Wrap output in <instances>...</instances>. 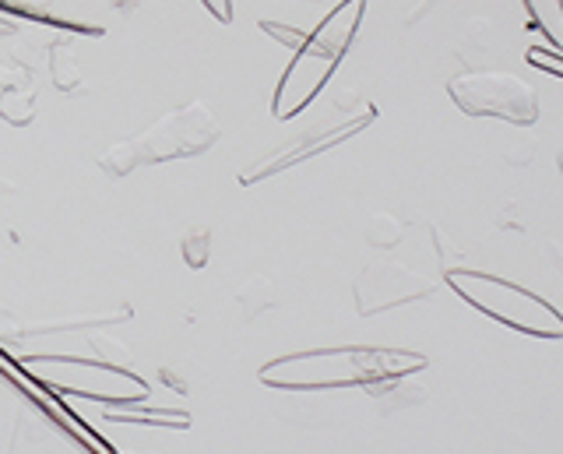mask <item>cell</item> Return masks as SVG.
Instances as JSON below:
<instances>
[{
    "label": "cell",
    "mask_w": 563,
    "mask_h": 454,
    "mask_svg": "<svg viewBox=\"0 0 563 454\" xmlns=\"http://www.w3.org/2000/svg\"><path fill=\"white\" fill-rule=\"evenodd\" d=\"M201 4L216 14L219 22H225V25L233 22V0H201Z\"/></svg>",
    "instance_id": "17"
},
{
    "label": "cell",
    "mask_w": 563,
    "mask_h": 454,
    "mask_svg": "<svg viewBox=\"0 0 563 454\" xmlns=\"http://www.w3.org/2000/svg\"><path fill=\"white\" fill-rule=\"evenodd\" d=\"M405 236L401 230V222L395 215H387V212H374L366 219V243L369 247H377V251H391L398 247Z\"/></svg>",
    "instance_id": "11"
},
{
    "label": "cell",
    "mask_w": 563,
    "mask_h": 454,
    "mask_svg": "<svg viewBox=\"0 0 563 454\" xmlns=\"http://www.w3.org/2000/svg\"><path fill=\"white\" fill-rule=\"evenodd\" d=\"M236 300L243 307V321H254L257 313L264 310H272L278 303V286H275V278L268 275H254L251 283H243V289L236 292Z\"/></svg>",
    "instance_id": "10"
},
{
    "label": "cell",
    "mask_w": 563,
    "mask_h": 454,
    "mask_svg": "<svg viewBox=\"0 0 563 454\" xmlns=\"http://www.w3.org/2000/svg\"><path fill=\"white\" fill-rule=\"evenodd\" d=\"M433 289L437 286L427 275L405 268L398 261H374V265H366L360 272L356 286H352V296H356V310L363 318H369V313H384L391 307L427 300Z\"/></svg>",
    "instance_id": "7"
},
{
    "label": "cell",
    "mask_w": 563,
    "mask_h": 454,
    "mask_svg": "<svg viewBox=\"0 0 563 454\" xmlns=\"http://www.w3.org/2000/svg\"><path fill=\"white\" fill-rule=\"evenodd\" d=\"M427 370V356L405 353V348H374V345H342L313 348L272 359L261 370L268 388L282 391H334V388H369V384L412 377Z\"/></svg>",
    "instance_id": "1"
},
{
    "label": "cell",
    "mask_w": 563,
    "mask_h": 454,
    "mask_svg": "<svg viewBox=\"0 0 563 454\" xmlns=\"http://www.w3.org/2000/svg\"><path fill=\"white\" fill-rule=\"evenodd\" d=\"M106 423H137V427H173V430H187L190 416L180 409H106L102 412Z\"/></svg>",
    "instance_id": "8"
},
{
    "label": "cell",
    "mask_w": 563,
    "mask_h": 454,
    "mask_svg": "<svg viewBox=\"0 0 563 454\" xmlns=\"http://www.w3.org/2000/svg\"><path fill=\"white\" fill-rule=\"evenodd\" d=\"M92 342V348L102 356V363L106 366H117V370H131V363H134V356L123 348L117 339H106V335H96V339H88Z\"/></svg>",
    "instance_id": "13"
},
{
    "label": "cell",
    "mask_w": 563,
    "mask_h": 454,
    "mask_svg": "<svg viewBox=\"0 0 563 454\" xmlns=\"http://www.w3.org/2000/svg\"><path fill=\"white\" fill-rule=\"evenodd\" d=\"M0 195H14V184L8 177H0Z\"/></svg>",
    "instance_id": "18"
},
{
    "label": "cell",
    "mask_w": 563,
    "mask_h": 454,
    "mask_svg": "<svg viewBox=\"0 0 563 454\" xmlns=\"http://www.w3.org/2000/svg\"><path fill=\"white\" fill-rule=\"evenodd\" d=\"M448 283L465 303L483 310L493 321L521 331L528 339H563V313L550 300L528 292L518 283L472 268H448Z\"/></svg>",
    "instance_id": "4"
},
{
    "label": "cell",
    "mask_w": 563,
    "mask_h": 454,
    "mask_svg": "<svg viewBox=\"0 0 563 454\" xmlns=\"http://www.w3.org/2000/svg\"><path fill=\"white\" fill-rule=\"evenodd\" d=\"M11 29H14V25H11L8 19H0V36H8V32H11Z\"/></svg>",
    "instance_id": "19"
},
{
    "label": "cell",
    "mask_w": 563,
    "mask_h": 454,
    "mask_svg": "<svg viewBox=\"0 0 563 454\" xmlns=\"http://www.w3.org/2000/svg\"><path fill=\"white\" fill-rule=\"evenodd\" d=\"M208 247H211V233L208 230H198L184 240V261L190 268H205L208 261Z\"/></svg>",
    "instance_id": "15"
},
{
    "label": "cell",
    "mask_w": 563,
    "mask_h": 454,
    "mask_svg": "<svg viewBox=\"0 0 563 454\" xmlns=\"http://www.w3.org/2000/svg\"><path fill=\"white\" fill-rule=\"evenodd\" d=\"M525 60L532 64V67H539V71H545V75L563 78V54H560V49H553V46H532L525 54Z\"/></svg>",
    "instance_id": "14"
},
{
    "label": "cell",
    "mask_w": 563,
    "mask_h": 454,
    "mask_svg": "<svg viewBox=\"0 0 563 454\" xmlns=\"http://www.w3.org/2000/svg\"><path fill=\"white\" fill-rule=\"evenodd\" d=\"M0 117H4L8 124H18V128L32 124V117H35V92L32 89H22V96H18V89L0 92Z\"/></svg>",
    "instance_id": "12"
},
{
    "label": "cell",
    "mask_w": 563,
    "mask_h": 454,
    "mask_svg": "<svg viewBox=\"0 0 563 454\" xmlns=\"http://www.w3.org/2000/svg\"><path fill=\"white\" fill-rule=\"evenodd\" d=\"M363 11H366V0H342V4L313 32H307V40L292 49V60L286 71H282L275 99H272V113L278 120L303 113L310 102L321 96L328 78L334 75V67L342 64L352 40H356Z\"/></svg>",
    "instance_id": "2"
},
{
    "label": "cell",
    "mask_w": 563,
    "mask_h": 454,
    "mask_svg": "<svg viewBox=\"0 0 563 454\" xmlns=\"http://www.w3.org/2000/svg\"><path fill=\"white\" fill-rule=\"evenodd\" d=\"M448 96L468 117L507 120L515 128H532L539 120V96L515 71H462L448 81Z\"/></svg>",
    "instance_id": "5"
},
{
    "label": "cell",
    "mask_w": 563,
    "mask_h": 454,
    "mask_svg": "<svg viewBox=\"0 0 563 454\" xmlns=\"http://www.w3.org/2000/svg\"><path fill=\"white\" fill-rule=\"evenodd\" d=\"M261 29H264V32H268V36H272V40H278V43H286L289 49H296L299 43H303V40H307V32H303V29H292V25H282V22H268V19H264V22H261Z\"/></svg>",
    "instance_id": "16"
},
{
    "label": "cell",
    "mask_w": 563,
    "mask_h": 454,
    "mask_svg": "<svg viewBox=\"0 0 563 454\" xmlns=\"http://www.w3.org/2000/svg\"><path fill=\"white\" fill-rule=\"evenodd\" d=\"M219 142V120L205 102H190L184 110H173L166 117H158L155 124L131 137V142H120L102 155L99 166L110 173V177H128V173L141 166H155V163H169V159H190V155H201Z\"/></svg>",
    "instance_id": "3"
},
{
    "label": "cell",
    "mask_w": 563,
    "mask_h": 454,
    "mask_svg": "<svg viewBox=\"0 0 563 454\" xmlns=\"http://www.w3.org/2000/svg\"><path fill=\"white\" fill-rule=\"evenodd\" d=\"M374 120H377V110L363 107L360 113H345L342 120H334V124H321V128H313V131L299 134V137H289L286 148L264 155L261 163H254L246 173H240V184L251 187V184H257L264 177H272V173H282V169H289L296 163H307V159H313V155H321V152L334 148L339 142H345V137L360 134L363 128L374 124Z\"/></svg>",
    "instance_id": "6"
},
{
    "label": "cell",
    "mask_w": 563,
    "mask_h": 454,
    "mask_svg": "<svg viewBox=\"0 0 563 454\" xmlns=\"http://www.w3.org/2000/svg\"><path fill=\"white\" fill-rule=\"evenodd\" d=\"M556 166H560V177H563V152L556 155Z\"/></svg>",
    "instance_id": "20"
},
{
    "label": "cell",
    "mask_w": 563,
    "mask_h": 454,
    "mask_svg": "<svg viewBox=\"0 0 563 454\" xmlns=\"http://www.w3.org/2000/svg\"><path fill=\"white\" fill-rule=\"evenodd\" d=\"M528 11V22H532L545 43L563 54V0H521Z\"/></svg>",
    "instance_id": "9"
}]
</instances>
